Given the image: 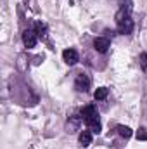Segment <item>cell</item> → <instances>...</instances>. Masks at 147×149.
<instances>
[{
  "mask_svg": "<svg viewBox=\"0 0 147 149\" xmlns=\"http://www.w3.org/2000/svg\"><path fill=\"white\" fill-rule=\"evenodd\" d=\"M10 95L16 102L23 104V106H35L38 101V97L33 94V90L24 83V80H21L19 76H12L10 81Z\"/></svg>",
  "mask_w": 147,
  "mask_h": 149,
  "instance_id": "1",
  "label": "cell"
},
{
  "mask_svg": "<svg viewBox=\"0 0 147 149\" xmlns=\"http://www.w3.org/2000/svg\"><path fill=\"white\" fill-rule=\"evenodd\" d=\"M116 28L121 35H132L133 33V19H132V3L130 0H125L116 12Z\"/></svg>",
  "mask_w": 147,
  "mask_h": 149,
  "instance_id": "2",
  "label": "cell"
},
{
  "mask_svg": "<svg viewBox=\"0 0 147 149\" xmlns=\"http://www.w3.org/2000/svg\"><path fill=\"white\" fill-rule=\"evenodd\" d=\"M81 118H83V123L94 132V134H101V128H102V125H101V120H99V113L95 109V106H92V104H88V106H85L83 109H81Z\"/></svg>",
  "mask_w": 147,
  "mask_h": 149,
  "instance_id": "3",
  "label": "cell"
},
{
  "mask_svg": "<svg viewBox=\"0 0 147 149\" xmlns=\"http://www.w3.org/2000/svg\"><path fill=\"white\" fill-rule=\"evenodd\" d=\"M74 88L78 90V92H88V88H90V76L87 73H76L74 76Z\"/></svg>",
  "mask_w": 147,
  "mask_h": 149,
  "instance_id": "4",
  "label": "cell"
},
{
  "mask_svg": "<svg viewBox=\"0 0 147 149\" xmlns=\"http://www.w3.org/2000/svg\"><path fill=\"white\" fill-rule=\"evenodd\" d=\"M38 33L35 31V28H28V30H24V33H23V42H24V47L26 49H33L35 45H37L38 42Z\"/></svg>",
  "mask_w": 147,
  "mask_h": 149,
  "instance_id": "5",
  "label": "cell"
},
{
  "mask_svg": "<svg viewBox=\"0 0 147 149\" xmlns=\"http://www.w3.org/2000/svg\"><path fill=\"white\" fill-rule=\"evenodd\" d=\"M81 123H83L81 113H74V114H71V116L68 118V123H66V130H68L69 134H74L76 130H80Z\"/></svg>",
  "mask_w": 147,
  "mask_h": 149,
  "instance_id": "6",
  "label": "cell"
},
{
  "mask_svg": "<svg viewBox=\"0 0 147 149\" xmlns=\"http://www.w3.org/2000/svg\"><path fill=\"white\" fill-rule=\"evenodd\" d=\"M111 47V40L107 37H97L94 40V49L101 54H106Z\"/></svg>",
  "mask_w": 147,
  "mask_h": 149,
  "instance_id": "7",
  "label": "cell"
},
{
  "mask_svg": "<svg viewBox=\"0 0 147 149\" xmlns=\"http://www.w3.org/2000/svg\"><path fill=\"white\" fill-rule=\"evenodd\" d=\"M62 59H64L66 64L73 66V64H76V63L80 61V56H78V52H76L74 49H66V50L62 52Z\"/></svg>",
  "mask_w": 147,
  "mask_h": 149,
  "instance_id": "8",
  "label": "cell"
},
{
  "mask_svg": "<svg viewBox=\"0 0 147 149\" xmlns=\"http://www.w3.org/2000/svg\"><path fill=\"white\" fill-rule=\"evenodd\" d=\"M94 132L88 128V130H83L81 134H80V144L83 146V148H87V146H90L92 144V139H94V135H92Z\"/></svg>",
  "mask_w": 147,
  "mask_h": 149,
  "instance_id": "9",
  "label": "cell"
},
{
  "mask_svg": "<svg viewBox=\"0 0 147 149\" xmlns=\"http://www.w3.org/2000/svg\"><path fill=\"white\" fill-rule=\"evenodd\" d=\"M116 132H118V135L119 137H123V139H130L132 137V128L130 127H126V125H116Z\"/></svg>",
  "mask_w": 147,
  "mask_h": 149,
  "instance_id": "10",
  "label": "cell"
},
{
  "mask_svg": "<svg viewBox=\"0 0 147 149\" xmlns=\"http://www.w3.org/2000/svg\"><path fill=\"white\" fill-rule=\"evenodd\" d=\"M94 97H95V101H104V99L107 97V88H106V87H99V88L95 90Z\"/></svg>",
  "mask_w": 147,
  "mask_h": 149,
  "instance_id": "11",
  "label": "cell"
},
{
  "mask_svg": "<svg viewBox=\"0 0 147 149\" xmlns=\"http://www.w3.org/2000/svg\"><path fill=\"white\" fill-rule=\"evenodd\" d=\"M35 31L40 38H47V26L43 23H35Z\"/></svg>",
  "mask_w": 147,
  "mask_h": 149,
  "instance_id": "12",
  "label": "cell"
},
{
  "mask_svg": "<svg viewBox=\"0 0 147 149\" xmlns=\"http://www.w3.org/2000/svg\"><path fill=\"white\" fill-rule=\"evenodd\" d=\"M142 114H144V118H147V85L142 94Z\"/></svg>",
  "mask_w": 147,
  "mask_h": 149,
  "instance_id": "13",
  "label": "cell"
},
{
  "mask_svg": "<svg viewBox=\"0 0 147 149\" xmlns=\"http://www.w3.org/2000/svg\"><path fill=\"white\" fill-rule=\"evenodd\" d=\"M139 64H140V68L147 71V52H142L140 56H139Z\"/></svg>",
  "mask_w": 147,
  "mask_h": 149,
  "instance_id": "14",
  "label": "cell"
},
{
  "mask_svg": "<svg viewBox=\"0 0 147 149\" xmlns=\"http://www.w3.org/2000/svg\"><path fill=\"white\" fill-rule=\"evenodd\" d=\"M137 141H147V128L146 127H140L137 130Z\"/></svg>",
  "mask_w": 147,
  "mask_h": 149,
  "instance_id": "15",
  "label": "cell"
}]
</instances>
